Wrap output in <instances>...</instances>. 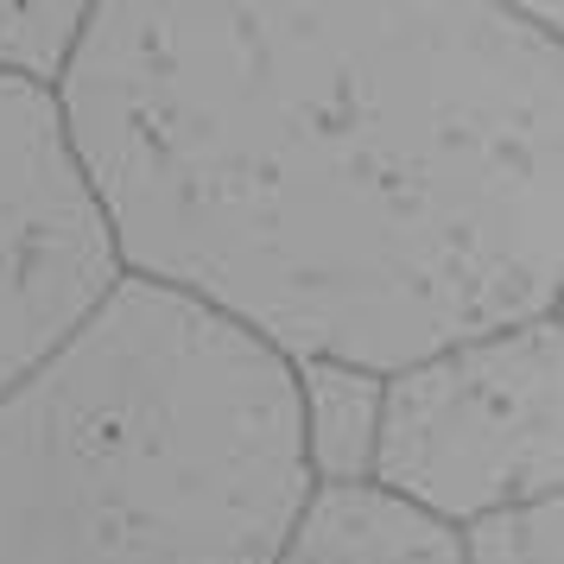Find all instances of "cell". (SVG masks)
<instances>
[{"instance_id":"6","label":"cell","mask_w":564,"mask_h":564,"mask_svg":"<svg viewBox=\"0 0 564 564\" xmlns=\"http://www.w3.org/2000/svg\"><path fill=\"white\" fill-rule=\"evenodd\" d=\"M292 400H299V451H305L311 488L368 482L381 375L343 368V361H292Z\"/></svg>"},{"instance_id":"1","label":"cell","mask_w":564,"mask_h":564,"mask_svg":"<svg viewBox=\"0 0 564 564\" xmlns=\"http://www.w3.org/2000/svg\"><path fill=\"white\" fill-rule=\"evenodd\" d=\"M52 102L121 280L285 368L558 311L564 52L488 0H102Z\"/></svg>"},{"instance_id":"5","label":"cell","mask_w":564,"mask_h":564,"mask_svg":"<svg viewBox=\"0 0 564 564\" xmlns=\"http://www.w3.org/2000/svg\"><path fill=\"white\" fill-rule=\"evenodd\" d=\"M280 564H463L457 533L368 482L311 488Z\"/></svg>"},{"instance_id":"2","label":"cell","mask_w":564,"mask_h":564,"mask_svg":"<svg viewBox=\"0 0 564 564\" xmlns=\"http://www.w3.org/2000/svg\"><path fill=\"white\" fill-rule=\"evenodd\" d=\"M305 495L292 368L159 285L0 393V564H280Z\"/></svg>"},{"instance_id":"9","label":"cell","mask_w":564,"mask_h":564,"mask_svg":"<svg viewBox=\"0 0 564 564\" xmlns=\"http://www.w3.org/2000/svg\"><path fill=\"white\" fill-rule=\"evenodd\" d=\"M488 7H501V13H513V20H527V26H539V32L564 26V0H488Z\"/></svg>"},{"instance_id":"3","label":"cell","mask_w":564,"mask_h":564,"mask_svg":"<svg viewBox=\"0 0 564 564\" xmlns=\"http://www.w3.org/2000/svg\"><path fill=\"white\" fill-rule=\"evenodd\" d=\"M558 311H545L387 375L368 488L451 533L558 495Z\"/></svg>"},{"instance_id":"7","label":"cell","mask_w":564,"mask_h":564,"mask_svg":"<svg viewBox=\"0 0 564 564\" xmlns=\"http://www.w3.org/2000/svg\"><path fill=\"white\" fill-rule=\"evenodd\" d=\"M102 0H0V83L52 96Z\"/></svg>"},{"instance_id":"4","label":"cell","mask_w":564,"mask_h":564,"mask_svg":"<svg viewBox=\"0 0 564 564\" xmlns=\"http://www.w3.org/2000/svg\"><path fill=\"white\" fill-rule=\"evenodd\" d=\"M115 285L121 267L70 165L57 102L0 83V393L64 349Z\"/></svg>"},{"instance_id":"8","label":"cell","mask_w":564,"mask_h":564,"mask_svg":"<svg viewBox=\"0 0 564 564\" xmlns=\"http://www.w3.org/2000/svg\"><path fill=\"white\" fill-rule=\"evenodd\" d=\"M558 495L545 501H520V508H495L482 520L457 527L463 564H558Z\"/></svg>"}]
</instances>
